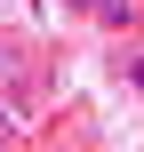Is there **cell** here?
<instances>
[{
	"mask_svg": "<svg viewBox=\"0 0 144 152\" xmlns=\"http://www.w3.org/2000/svg\"><path fill=\"white\" fill-rule=\"evenodd\" d=\"M128 72H136V88H144V56H136V64H128Z\"/></svg>",
	"mask_w": 144,
	"mask_h": 152,
	"instance_id": "7a4b0ae2",
	"label": "cell"
},
{
	"mask_svg": "<svg viewBox=\"0 0 144 152\" xmlns=\"http://www.w3.org/2000/svg\"><path fill=\"white\" fill-rule=\"evenodd\" d=\"M8 128H16V112H8V104H0V136H8Z\"/></svg>",
	"mask_w": 144,
	"mask_h": 152,
	"instance_id": "6da1fadb",
	"label": "cell"
},
{
	"mask_svg": "<svg viewBox=\"0 0 144 152\" xmlns=\"http://www.w3.org/2000/svg\"><path fill=\"white\" fill-rule=\"evenodd\" d=\"M0 80H8V48H0Z\"/></svg>",
	"mask_w": 144,
	"mask_h": 152,
	"instance_id": "3957f363",
	"label": "cell"
}]
</instances>
